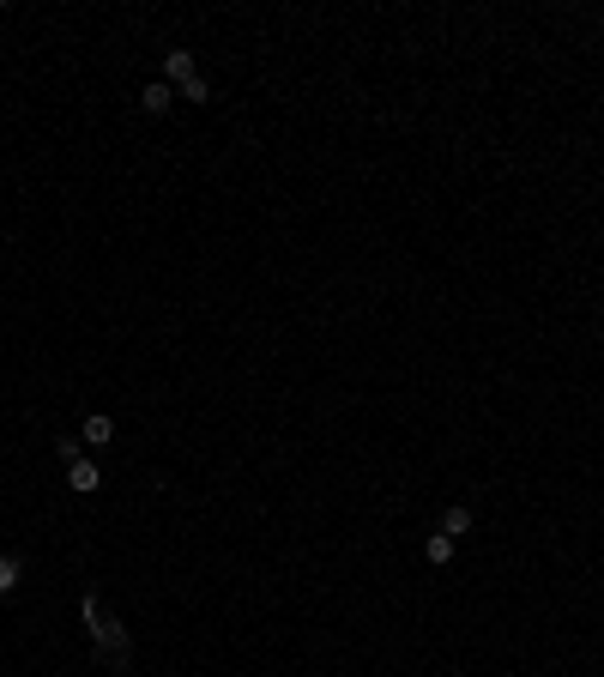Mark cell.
I'll use <instances>...</instances> for the list:
<instances>
[{
    "label": "cell",
    "mask_w": 604,
    "mask_h": 677,
    "mask_svg": "<svg viewBox=\"0 0 604 677\" xmlns=\"http://www.w3.org/2000/svg\"><path fill=\"white\" fill-rule=\"evenodd\" d=\"M441 533H447V539H460V533H471V508H466V502H453L447 514H441Z\"/></svg>",
    "instance_id": "7"
},
{
    "label": "cell",
    "mask_w": 604,
    "mask_h": 677,
    "mask_svg": "<svg viewBox=\"0 0 604 677\" xmlns=\"http://www.w3.org/2000/svg\"><path fill=\"white\" fill-rule=\"evenodd\" d=\"M67 490H73V496H97V490H103L97 460H73V466H67Z\"/></svg>",
    "instance_id": "3"
},
{
    "label": "cell",
    "mask_w": 604,
    "mask_h": 677,
    "mask_svg": "<svg viewBox=\"0 0 604 677\" xmlns=\"http://www.w3.org/2000/svg\"><path fill=\"white\" fill-rule=\"evenodd\" d=\"M79 617H85V629H91V647H97V659H109L115 672H128V665H134V642H128V629H121L115 617H103L97 593H79Z\"/></svg>",
    "instance_id": "1"
},
{
    "label": "cell",
    "mask_w": 604,
    "mask_h": 677,
    "mask_svg": "<svg viewBox=\"0 0 604 677\" xmlns=\"http://www.w3.org/2000/svg\"><path fill=\"white\" fill-rule=\"evenodd\" d=\"M453 550H460V539H447V533H430V544H423V556H430L436 569H447V563H453Z\"/></svg>",
    "instance_id": "6"
},
{
    "label": "cell",
    "mask_w": 604,
    "mask_h": 677,
    "mask_svg": "<svg viewBox=\"0 0 604 677\" xmlns=\"http://www.w3.org/2000/svg\"><path fill=\"white\" fill-rule=\"evenodd\" d=\"M188 79H200V61H194V49H169L164 55V85H188Z\"/></svg>",
    "instance_id": "2"
},
{
    "label": "cell",
    "mask_w": 604,
    "mask_h": 677,
    "mask_svg": "<svg viewBox=\"0 0 604 677\" xmlns=\"http://www.w3.org/2000/svg\"><path fill=\"white\" fill-rule=\"evenodd\" d=\"M109 436H115V417H103V411H91V417L79 424V441H85V447H109Z\"/></svg>",
    "instance_id": "5"
},
{
    "label": "cell",
    "mask_w": 604,
    "mask_h": 677,
    "mask_svg": "<svg viewBox=\"0 0 604 677\" xmlns=\"http://www.w3.org/2000/svg\"><path fill=\"white\" fill-rule=\"evenodd\" d=\"M139 109H145V115H169V109H175V85H164V79H151V85L139 91Z\"/></svg>",
    "instance_id": "4"
},
{
    "label": "cell",
    "mask_w": 604,
    "mask_h": 677,
    "mask_svg": "<svg viewBox=\"0 0 604 677\" xmlns=\"http://www.w3.org/2000/svg\"><path fill=\"white\" fill-rule=\"evenodd\" d=\"M19 575H25V563H19V556H0V599L19 587Z\"/></svg>",
    "instance_id": "8"
},
{
    "label": "cell",
    "mask_w": 604,
    "mask_h": 677,
    "mask_svg": "<svg viewBox=\"0 0 604 677\" xmlns=\"http://www.w3.org/2000/svg\"><path fill=\"white\" fill-rule=\"evenodd\" d=\"M175 97H188V103H205V97H212V85H205V73H200V79H188V85H182Z\"/></svg>",
    "instance_id": "9"
}]
</instances>
